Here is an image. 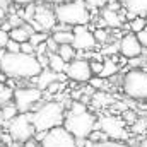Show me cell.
<instances>
[{"instance_id":"obj_17","label":"cell","mask_w":147,"mask_h":147,"mask_svg":"<svg viewBox=\"0 0 147 147\" xmlns=\"http://www.w3.org/2000/svg\"><path fill=\"white\" fill-rule=\"evenodd\" d=\"M65 67H67V63L58 57V53H48V67L46 69H50L55 74H62L65 72Z\"/></svg>"},{"instance_id":"obj_27","label":"cell","mask_w":147,"mask_h":147,"mask_svg":"<svg viewBox=\"0 0 147 147\" xmlns=\"http://www.w3.org/2000/svg\"><path fill=\"white\" fill-rule=\"evenodd\" d=\"M34 10H36V5H34V3H28V5H26V10L21 14V19L26 21V22H29V21L33 19V16H34Z\"/></svg>"},{"instance_id":"obj_15","label":"cell","mask_w":147,"mask_h":147,"mask_svg":"<svg viewBox=\"0 0 147 147\" xmlns=\"http://www.w3.org/2000/svg\"><path fill=\"white\" fill-rule=\"evenodd\" d=\"M101 17H103V26H110L113 29L121 28V17H120V14H118L116 10H111V9L106 7V9L103 10Z\"/></svg>"},{"instance_id":"obj_40","label":"cell","mask_w":147,"mask_h":147,"mask_svg":"<svg viewBox=\"0 0 147 147\" xmlns=\"http://www.w3.org/2000/svg\"><path fill=\"white\" fill-rule=\"evenodd\" d=\"M94 99H96V103H101V106L106 105V103H110V98H108L105 92H98V94L94 96Z\"/></svg>"},{"instance_id":"obj_18","label":"cell","mask_w":147,"mask_h":147,"mask_svg":"<svg viewBox=\"0 0 147 147\" xmlns=\"http://www.w3.org/2000/svg\"><path fill=\"white\" fill-rule=\"evenodd\" d=\"M57 53H58V57L65 62V63H69V62H72L74 58H75V50H74L72 45H58V50H57Z\"/></svg>"},{"instance_id":"obj_47","label":"cell","mask_w":147,"mask_h":147,"mask_svg":"<svg viewBox=\"0 0 147 147\" xmlns=\"http://www.w3.org/2000/svg\"><path fill=\"white\" fill-rule=\"evenodd\" d=\"M3 17H5V9L0 7V19H3Z\"/></svg>"},{"instance_id":"obj_43","label":"cell","mask_w":147,"mask_h":147,"mask_svg":"<svg viewBox=\"0 0 147 147\" xmlns=\"http://www.w3.org/2000/svg\"><path fill=\"white\" fill-rule=\"evenodd\" d=\"M116 50H118V45H111V46H108V48H105V50H103V51H105V53H113V51H116Z\"/></svg>"},{"instance_id":"obj_37","label":"cell","mask_w":147,"mask_h":147,"mask_svg":"<svg viewBox=\"0 0 147 147\" xmlns=\"http://www.w3.org/2000/svg\"><path fill=\"white\" fill-rule=\"evenodd\" d=\"M84 3H86L87 7L96 9V7H105V5L108 3V0H84Z\"/></svg>"},{"instance_id":"obj_51","label":"cell","mask_w":147,"mask_h":147,"mask_svg":"<svg viewBox=\"0 0 147 147\" xmlns=\"http://www.w3.org/2000/svg\"><path fill=\"white\" fill-rule=\"evenodd\" d=\"M0 51H2V48H0Z\"/></svg>"},{"instance_id":"obj_46","label":"cell","mask_w":147,"mask_h":147,"mask_svg":"<svg viewBox=\"0 0 147 147\" xmlns=\"http://www.w3.org/2000/svg\"><path fill=\"white\" fill-rule=\"evenodd\" d=\"M48 3H53V5H58V3H63V2H67V0H46Z\"/></svg>"},{"instance_id":"obj_8","label":"cell","mask_w":147,"mask_h":147,"mask_svg":"<svg viewBox=\"0 0 147 147\" xmlns=\"http://www.w3.org/2000/svg\"><path fill=\"white\" fill-rule=\"evenodd\" d=\"M98 127L110 140H121L128 137L125 132V121L118 116H103L96 123V128Z\"/></svg>"},{"instance_id":"obj_4","label":"cell","mask_w":147,"mask_h":147,"mask_svg":"<svg viewBox=\"0 0 147 147\" xmlns=\"http://www.w3.org/2000/svg\"><path fill=\"white\" fill-rule=\"evenodd\" d=\"M96 116L89 111L82 113H67L62 127L72 135L74 139H87V135L96 128Z\"/></svg>"},{"instance_id":"obj_1","label":"cell","mask_w":147,"mask_h":147,"mask_svg":"<svg viewBox=\"0 0 147 147\" xmlns=\"http://www.w3.org/2000/svg\"><path fill=\"white\" fill-rule=\"evenodd\" d=\"M41 65L34 55L0 51V72L14 79H34L41 72Z\"/></svg>"},{"instance_id":"obj_24","label":"cell","mask_w":147,"mask_h":147,"mask_svg":"<svg viewBox=\"0 0 147 147\" xmlns=\"http://www.w3.org/2000/svg\"><path fill=\"white\" fill-rule=\"evenodd\" d=\"M146 26H147V24H146V19L137 16L135 19H132V21H130V24H128V29H130L134 34H139V33H140V31H142Z\"/></svg>"},{"instance_id":"obj_41","label":"cell","mask_w":147,"mask_h":147,"mask_svg":"<svg viewBox=\"0 0 147 147\" xmlns=\"http://www.w3.org/2000/svg\"><path fill=\"white\" fill-rule=\"evenodd\" d=\"M7 41H9V33H5V31L0 29V48H2V50H3V46L7 45Z\"/></svg>"},{"instance_id":"obj_34","label":"cell","mask_w":147,"mask_h":147,"mask_svg":"<svg viewBox=\"0 0 147 147\" xmlns=\"http://www.w3.org/2000/svg\"><path fill=\"white\" fill-rule=\"evenodd\" d=\"M45 46H46V50L50 51V53H57V50H58V45L55 43V39L51 36L46 38V41H45Z\"/></svg>"},{"instance_id":"obj_16","label":"cell","mask_w":147,"mask_h":147,"mask_svg":"<svg viewBox=\"0 0 147 147\" xmlns=\"http://www.w3.org/2000/svg\"><path fill=\"white\" fill-rule=\"evenodd\" d=\"M125 7L139 17L147 16V0H125Z\"/></svg>"},{"instance_id":"obj_48","label":"cell","mask_w":147,"mask_h":147,"mask_svg":"<svg viewBox=\"0 0 147 147\" xmlns=\"http://www.w3.org/2000/svg\"><path fill=\"white\" fill-rule=\"evenodd\" d=\"M139 147H147V139H146V140H142V142L139 144Z\"/></svg>"},{"instance_id":"obj_50","label":"cell","mask_w":147,"mask_h":147,"mask_svg":"<svg viewBox=\"0 0 147 147\" xmlns=\"http://www.w3.org/2000/svg\"><path fill=\"white\" fill-rule=\"evenodd\" d=\"M120 2H123V3H125V0H120Z\"/></svg>"},{"instance_id":"obj_33","label":"cell","mask_w":147,"mask_h":147,"mask_svg":"<svg viewBox=\"0 0 147 147\" xmlns=\"http://www.w3.org/2000/svg\"><path fill=\"white\" fill-rule=\"evenodd\" d=\"M19 51H21V53H26V55H33V53H34V46H33L29 41H24V43H21Z\"/></svg>"},{"instance_id":"obj_5","label":"cell","mask_w":147,"mask_h":147,"mask_svg":"<svg viewBox=\"0 0 147 147\" xmlns=\"http://www.w3.org/2000/svg\"><path fill=\"white\" fill-rule=\"evenodd\" d=\"M123 92L139 101H147V72L146 70H130L123 75Z\"/></svg>"},{"instance_id":"obj_39","label":"cell","mask_w":147,"mask_h":147,"mask_svg":"<svg viewBox=\"0 0 147 147\" xmlns=\"http://www.w3.org/2000/svg\"><path fill=\"white\" fill-rule=\"evenodd\" d=\"M121 120H123L125 123H134V121L137 120V116H135V113H134V111L127 110L125 113H123V118H121Z\"/></svg>"},{"instance_id":"obj_3","label":"cell","mask_w":147,"mask_h":147,"mask_svg":"<svg viewBox=\"0 0 147 147\" xmlns=\"http://www.w3.org/2000/svg\"><path fill=\"white\" fill-rule=\"evenodd\" d=\"M55 19L60 24H67V26H84L91 21V14L87 5L84 3V0H70V2H63L55 5Z\"/></svg>"},{"instance_id":"obj_9","label":"cell","mask_w":147,"mask_h":147,"mask_svg":"<svg viewBox=\"0 0 147 147\" xmlns=\"http://www.w3.org/2000/svg\"><path fill=\"white\" fill-rule=\"evenodd\" d=\"M41 147H75V139L63 128L55 127L45 134V137L39 142Z\"/></svg>"},{"instance_id":"obj_31","label":"cell","mask_w":147,"mask_h":147,"mask_svg":"<svg viewBox=\"0 0 147 147\" xmlns=\"http://www.w3.org/2000/svg\"><path fill=\"white\" fill-rule=\"evenodd\" d=\"M132 125H134V132L135 134H142V132H146V128H147L146 120H135Z\"/></svg>"},{"instance_id":"obj_20","label":"cell","mask_w":147,"mask_h":147,"mask_svg":"<svg viewBox=\"0 0 147 147\" xmlns=\"http://www.w3.org/2000/svg\"><path fill=\"white\" fill-rule=\"evenodd\" d=\"M51 38L55 39L57 45H72L74 34L72 31H53Z\"/></svg>"},{"instance_id":"obj_35","label":"cell","mask_w":147,"mask_h":147,"mask_svg":"<svg viewBox=\"0 0 147 147\" xmlns=\"http://www.w3.org/2000/svg\"><path fill=\"white\" fill-rule=\"evenodd\" d=\"M82 111H87L86 110V105L80 103V101H74L70 105V111L69 113H82Z\"/></svg>"},{"instance_id":"obj_23","label":"cell","mask_w":147,"mask_h":147,"mask_svg":"<svg viewBox=\"0 0 147 147\" xmlns=\"http://www.w3.org/2000/svg\"><path fill=\"white\" fill-rule=\"evenodd\" d=\"M12 94H14V89L9 87L7 84H2L0 82V106L12 103Z\"/></svg>"},{"instance_id":"obj_13","label":"cell","mask_w":147,"mask_h":147,"mask_svg":"<svg viewBox=\"0 0 147 147\" xmlns=\"http://www.w3.org/2000/svg\"><path fill=\"white\" fill-rule=\"evenodd\" d=\"M33 21L36 22V24L43 29V31H45V33H46V31H51V29H53V26H57V19H55L53 10L46 9L45 5L36 7L34 16H33Z\"/></svg>"},{"instance_id":"obj_19","label":"cell","mask_w":147,"mask_h":147,"mask_svg":"<svg viewBox=\"0 0 147 147\" xmlns=\"http://www.w3.org/2000/svg\"><path fill=\"white\" fill-rule=\"evenodd\" d=\"M16 115H17V110H16L14 103H9V105L0 106V121H2V123H3V121H7V123H9Z\"/></svg>"},{"instance_id":"obj_45","label":"cell","mask_w":147,"mask_h":147,"mask_svg":"<svg viewBox=\"0 0 147 147\" xmlns=\"http://www.w3.org/2000/svg\"><path fill=\"white\" fill-rule=\"evenodd\" d=\"M0 7L7 10V7H9V0H0Z\"/></svg>"},{"instance_id":"obj_32","label":"cell","mask_w":147,"mask_h":147,"mask_svg":"<svg viewBox=\"0 0 147 147\" xmlns=\"http://www.w3.org/2000/svg\"><path fill=\"white\" fill-rule=\"evenodd\" d=\"M89 69H91V74H98L101 72L103 69V62L101 60H89Z\"/></svg>"},{"instance_id":"obj_38","label":"cell","mask_w":147,"mask_h":147,"mask_svg":"<svg viewBox=\"0 0 147 147\" xmlns=\"http://www.w3.org/2000/svg\"><path fill=\"white\" fill-rule=\"evenodd\" d=\"M137 36V39H139V43L142 45V48H147V26L139 33V34H135Z\"/></svg>"},{"instance_id":"obj_21","label":"cell","mask_w":147,"mask_h":147,"mask_svg":"<svg viewBox=\"0 0 147 147\" xmlns=\"http://www.w3.org/2000/svg\"><path fill=\"white\" fill-rule=\"evenodd\" d=\"M9 39L17 41V43L21 45V43H24V41H29V34L19 26V28H12V29L9 31Z\"/></svg>"},{"instance_id":"obj_14","label":"cell","mask_w":147,"mask_h":147,"mask_svg":"<svg viewBox=\"0 0 147 147\" xmlns=\"http://www.w3.org/2000/svg\"><path fill=\"white\" fill-rule=\"evenodd\" d=\"M34 79H36V87L39 89V91H45L51 82H55V80L62 82L63 79H67V75H65L63 72L62 74H55V72H51L50 69H43Z\"/></svg>"},{"instance_id":"obj_28","label":"cell","mask_w":147,"mask_h":147,"mask_svg":"<svg viewBox=\"0 0 147 147\" xmlns=\"http://www.w3.org/2000/svg\"><path fill=\"white\" fill-rule=\"evenodd\" d=\"M89 86L92 89H103L106 86V79H101V77H91L89 79Z\"/></svg>"},{"instance_id":"obj_12","label":"cell","mask_w":147,"mask_h":147,"mask_svg":"<svg viewBox=\"0 0 147 147\" xmlns=\"http://www.w3.org/2000/svg\"><path fill=\"white\" fill-rule=\"evenodd\" d=\"M118 50H120V53L125 57V58H128V60H134V58H139L140 55H142V45L139 43V39L137 36L132 33H128V34H125V36H121V41L118 43Z\"/></svg>"},{"instance_id":"obj_29","label":"cell","mask_w":147,"mask_h":147,"mask_svg":"<svg viewBox=\"0 0 147 147\" xmlns=\"http://www.w3.org/2000/svg\"><path fill=\"white\" fill-rule=\"evenodd\" d=\"M92 36H94V39H96V43H98V41H99V43H106V41H108V33H106L103 28L96 29V31L92 33Z\"/></svg>"},{"instance_id":"obj_42","label":"cell","mask_w":147,"mask_h":147,"mask_svg":"<svg viewBox=\"0 0 147 147\" xmlns=\"http://www.w3.org/2000/svg\"><path fill=\"white\" fill-rule=\"evenodd\" d=\"M22 147H41V146H39V142H38L36 139L33 137V139H29V140L22 142Z\"/></svg>"},{"instance_id":"obj_11","label":"cell","mask_w":147,"mask_h":147,"mask_svg":"<svg viewBox=\"0 0 147 147\" xmlns=\"http://www.w3.org/2000/svg\"><path fill=\"white\" fill-rule=\"evenodd\" d=\"M72 46L77 51H84V50H92L96 46V39L92 36V33L86 28V26H74L72 28Z\"/></svg>"},{"instance_id":"obj_6","label":"cell","mask_w":147,"mask_h":147,"mask_svg":"<svg viewBox=\"0 0 147 147\" xmlns=\"http://www.w3.org/2000/svg\"><path fill=\"white\" fill-rule=\"evenodd\" d=\"M43 98V91L38 87H16L12 101L17 113H31L36 110V105Z\"/></svg>"},{"instance_id":"obj_10","label":"cell","mask_w":147,"mask_h":147,"mask_svg":"<svg viewBox=\"0 0 147 147\" xmlns=\"http://www.w3.org/2000/svg\"><path fill=\"white\" fill-rule=\"evenodd\" d=\"M63 74L67 75V79H72L75 82H89V79L92 77L89 69V60L84 58H74L72 62H69Z\"/></svg>"},{"instance_id":"obj_26","label":"cell","mask_w":147,"mask_h":147,"mask_svg":"<svg viewBox=\"0 0 147 147\" xmlns=\"http://www.w3.org/2000/svg\"><path fill=\"white\" fill-rule=\"evenodd\" d=\"M46 38H48L46 33H33V34L29 36V43L36 48L38 45H41V43H45V41H46Z\"/></svg>"},{"instance_id":"obj_22","label":"cell","mask_w":147,"mask_h":147,"mask_svg":"<svg viewBox=\"0 0 147 147\" xmlns=\"http://www.w3.org/2000/svg\"><path fill=\"white\" fill-rule=\"evenodd\" d=\"M116 72H118V67H116L115 60H106V62H103V69L99 72V77L101 79H108L111 75H115Z\"/></svg>"},{"instance_id":"obj_30","label":"cell","mask_w":147,"mask_h":147,"mask_svg":"<svg viewBox=\"0 0 147 147\" xmlns=\"http://www.w3.org/2000/svg\"><path fill=\"white\" fill-rule=\"evenodd\" d=\"M19 46H21V45H19L17 41L9 39V41H7V45L3 46V50H5L7 53H19Z\"/></svg>"},{"instance_id":"obj_25","label":"cell","mask_w":147,"mask_h":147,"mask_svg":"<svg viewBox=\"0 0 147 147\" xmlns=\"http://www.w3.org/2000/svg\"><path fill=\"white\" fill-rule=\"evenodd\" d=\"M89 147H130L128 144H123L120 140H105V142H98V144H91Z\"/></svg>"},{"instance_id":"obj_7","label":"cell","mask_w":147,"mask_h":147,"mask_svg":"<svg viewBox=\"0 0 147 147\" xmlns=\"http://www.w3.org/2000/svg\"><path fill=\"white\" fill-rule=\"evenodd\" d=\"M9 135L14 142H26L34 137V127L31 123V113H17L9 121Z\"/></svg>"},{"instance_id":"obj_49","label":"cell","mask_w":147,"mask_h":147,"mask_svg":"<svg viewBox=\"0 0 147 147\" xmlns=\"http://www.w3.org/2000/svg\"><path fill=\"white\" fill-rule=\"evenodd\" d=\"M2 134H3V132H2V128H0V139H2Z\"/></svg>"},{"instance_id":"obj_36","label":"cell","mask_w":147,"mask_h":147,"mask_svg":"<svg viewBox=\"0 0 147 147\" xmlns=\"http://www.w3.org/2000/svg\"><path fill=\"white\" fill-rule=\"evenodd\" d=\"M62 89V82H58V80H55V82H51L45 91H46V94H55V92H58Z\"/></svg>"},{"instance_id":"obj_44","label":"cell","mask_w":147,"mask_h":147,"mask_svg":"<svg viewBox=\"0 0 147 147\" xmlns=\"http://www.w3.org/2000/svg\"><path fill=\"white\" fill-rule=\"evenodd\" d=\"M14 3H21V5H28V3H34L36 0H12Z\"/></svg>"},{"instance_id":"obj_2","label":"cell","mask_w":147,"mask_h":147,"mask_svg":"<svg viewBox=\"0 0 147 147\" xmlns=\"http://www.w3.org/2000/svg\"><path fill=\"white\" fill-rule=\"evenodd\" d=\"M65 118V108L63 103L58 101H48L36 110L31 111V123L34 127V132H48L55 127H62Z\"/></svg>"}]
</instances>
